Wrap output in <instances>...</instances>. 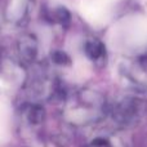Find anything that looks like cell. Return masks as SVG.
I'll return each mask as SVG.
<instances>
[{
	"instance_id": "obj_1",
	"label": "cell",
	"mask_w": 147,
	"mask_h": 147,
	"mask_svg": "<svg viewBox=\"0 0 147 147\" xmlns=\"http://www.w3.org/2000/svg\"><path fill=\"white\" fill-rule=\"evenodd\" d=\"M105 97L101 93L90 89L75 93L67 102V112L72 120L84 119V123L96 120L105 111Z\"/></svg>"
},
{
	"instance_id": "obj_2",
	"label": "cell",
	"mask_w": 147,
	"mask_h": 147,
	"mask_svg": "<svg viewBox=\"0 0 147 147\" xmlns=\"http://www.w3.org/2000/svg\"><path fill=\"white\" fill-rule=\"evenodd\" d=\"M147 114V101L137 96H127L112 107V119L117 125L128 128L136 125Z\"/></svg>"
},
{
	"instance_id": "obj_3",
	"label": "cell",
	"mask_w": 147,
	"mask_h": 147,
	"mask_svg": "<svg viewBox=\"0 0 147 147\" xmlns=\"http://www.w3.org/2000/svg\"><path fill=\"white\" fill-rule=\"evenodd\" d=\"M30 0H0V27L20 23L25 18Z\"/></svg>"
},
{
	"instance_id": "obj_4",
	"label": "cell",
	"mask_w": 147,
	"mask_h": 147,
	"mask_svg": "<svg viewBox=\"0 0 147 147\" xmlns=\"http://www.w3.org/2000/svg\"><path fill=\"white\" fill-rule=\"evenodd\" d=\"M17 51L20 61L23 65H32L36 61L39 54V43L38 39L31 34H25L18 39Z\"/></svg>"
},
{
	"instance_id": "obj_5",
	"label": "cell",
	"mask_w": 147,
	"mask_h": 147,
	"mask_svg": "<svg viewBox=\"0 0 147 147\" xmlns=\"http://www.w3.org/2000/svg\"><path fill=\"white\" fill-rule=\"evenodd\" d=\"M83 52L86 58L96 65L103 63L106 59V45L99 39H86L83 44Z\"/></svg>"
},
{
	"instance_id": "obj_6",
	"label": "cell",
	"mask_w": 147,
	"mask_h": 147,
	"mask_svg": "<svg viewBox=\"0 0 147 147\" xmlns=\"http://www.w3.org/2000/svg\"><path fill=\"white\" fill-rule=\"evenodd\" d=\"M23 116H25L26 121L32 127H38L44 121V116H45V111L44 109L38 103H31L23 109Z\"/></svg>"
},
{
	"instance_id": "obj_7",
	"label": "cell",
	"mask_w": 147,
	"mask_h": 147,
	"mask_svg": "<svg viewBox=\"0 0 147 147\" xmlns=\"http://www.w3.org/2000/svg\"><path fill=\"white\" fill-rule=\"evenodd\" d=\"M134 72L138 76H142L145 80H147V53L136 61L134 65Z\"/></svg>"
},
{
	"instance_id": "obj_8",
	"label": "cell",
	"mask_w": 147,
	"mask_h": 147,
	"mask_svg": "<svg viewBox=\"0 0 147 147\" xmlns=\"http://www.w3.org/2000/svg\"><path fill=\"white\" fill-rule=\"evenodd\" d=\"M52 58H53L54 63H58V65H66L67 62H69V57H67L66 53H63V52H56V53L52 56Z\"/></svg>"
}]
</instances>
